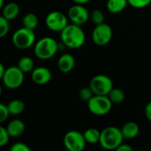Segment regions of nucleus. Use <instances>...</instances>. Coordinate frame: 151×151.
Masks as SVG:
<instances>
[{"mask_svg":"<svg viewBox=\"0 0 151 151\" xmlns=\"http://www.w3.org/2000/svg\"><path fill=\"white\" fill-rule=\"evenodd\" d=\"M60 38L62 43L70 49H79L86 41L85 33L81 26L73 23L68 24L60 32Z\"/></svg>","mask_w":151,"mask_h":151,"instance_id":"obj_1","label":"nucleus"},{"mask_svg":"<svg viewBox=\"0 0 151 151\" xmlns=\"http://www.w3.org/2000/svg\"><path fill=\"white\" fill-rule=\"evenodd\" d=\"M117 151H133V148L130 147L129 145L127 144H121L119 146V148L116 150Z\"/></svg>","mask_w":151,"mask_h":151,"instance_id":"obj_31","label":"nucleus"},{"mask_svg":"<svg viewBox=\"0 0 151 151\" xmlns=\"http://www.w3.org/2000/svg\"><path fill=\"white\" fill-rule=\"evenodd\" d=\"M7 107L11 115H19L25 110V104L21 100L14 99L7 104Z\"/></svg>","mask_w":151,"mask_h":151,"instance_id":"obj_19","label":"nucleus"},{"mask_svg":"<svg viewBox=\"0 0 151 151\" xmlns=\"http://www.w3.org/2000/svg\"><path fill=\"white\" fill-rule=\"evenodd\" d=\"M67 17L72 23L81 26L88 20L90 15L88 9L84 7V4H75L69 8Z\"/></svg>","mask_w":151,"mask_h":151,"instance_id":"obj_11","label":"nucleus"},{"mask_svg":"<svg viewBox=\"0 0 151 151\" xmlns=\"http://www.w3.org/2000/svg\"><path fill=\"white\" fill-rule=\"evenodd\" d=\"M45 24L50 30L53 32H61L68 25V19L63 12L53 11L46 16Z\"/></svg>","mask_w":151,"mask_h":151,"instance_id":"obj_10","label":"nucleus"},{"mask_svg":"<svg viewBox=\"0 0 151 151\" xmlns=\"http://www.w3.org/2000/svg\"><path fill=\"white\" fill-rule=\"evenodd\" d=\"M75 65V59L71 54H64L58 60V67L60 72L66 73L71 72Z\"/></svg>","mask_w":151,"mask_h":151,"instance_id":"obj_13","label":"nucleus"},{"mask_svg":"<svg viewBox=\"0 0 151 151\" xmlns=\"http://www.w3.org/2000/svg\"><path fill=\"white\" fill-rule=\"evenodd\" d=\"M2 9V16L8 19L9 21L16 19L19 13V7L16 3H9L5 4Z\"/></svg>","mask_w":151,"mask_h":151,"instance_id":"obj_16","label":"nucleus"},{"mask_svg":"<svg viewBox=\"0 0 151 151\" xmlns=\"http://www.w3.org/2000/svg\"><path fill=\"white\" fill-rule=\"evenodd\" d=\"M10 30V25L9 20L6 19L4 17H0V37H4Z\"/></svg>","mask_w":151,"mask_h":151,"instance_id":"obj_25","label":"nucleus"},{"mask_svg":"<svg viewBox=\"0 0 151 151\" xmlns=\"http://www.w3.org/2000/svg\"><path fill=\"white\" fill-rule=\"evenodd\" d=\"M9 115H11V114H10L7 105L1 104H0V122L4 123L8 119Z\"/></svg>","mask_w":151,"mask_h":151,"instance_id":"obj_28","label":"nucleus"},{"mask_svg":"<svg viewBox=\"0 0 151 151\" xmlns=\"http://www.w3.org/2000/svg\"><path fill=\"white\" fill-rule=\"evenodd\" d=\"M89 88L94 95L108 96L113 88V83L110 77L104 74H98L94 76L89 82Z\"/></svg>","mask_w":151,"mask_h":151,"instance_id":"obj_6","label":"nucleus"},{"mask_svg":"<svg viewBox=\"0 0 151 151\" xmlns=\"http://www.w3.org/2000/svg\"><path fill=\"white\" fill-rule=\"evenodd\" d=\"M4 6V0H0V8H3Z\"/></svg>","mask_w":151,"mask_h":151,"instance_id":"obj_34","label":"nucleus"},{"mask_svg":"<svg viewBox=\"0 0 151 151\" xmlns=\"http://www.w3.org/2000/svg\"><path fill=\"white\" fill-rule=\"evenodd\" d=\"M91 20L93 21V23L96 26V25H100L104 23V12L99 10V9H96L92 12L91 15H90Z\"/></svg>","mask_w":151,"mask_h":151,"instance_id":"obj_23","label":"nucleus"},{"mask_svg":"<svg viewBox=\"0 0 151 151\" xmlns=\"http://www.w3.org/2000/svg\"><path fill=\"white\" fill-rule=\"evenodd\" d=\"M11 151H30V148L23 142H16L12 145Z\"/></svg>","mask_w":151,"mask_h":151,"instance_id":"obj_29","label":"nucleus"},{"mask_svg":"<svg viewBox=\"0 0 151 151\" xmlns=\"http://www.w3.org/2000/svg\"><path fill=\"white\" fill-rule=\"evenodd\" d=\"M144 112H145V117H146V119H147L148 120L151 121V102L150 103H149V104H147V105H146V107H145Z\"/></svg>","mask_w":151,"mask_h":151,"instance_id":"obj_30","label":"nucleus"},{"mask_svg":"<svg viewBox=\"0 0 151 151\" xmlns=\"http://www.w3.org/2000/svg\"><path fill=\"white\" fill-rule=\"evenodd\" d=\"M34 60L29 57H22L18 61L17 66L23 72V73H28L34 70Z\"/></svg>","mask_w":151,"mask_h":151,"instance_id":"obj_21","label":"nucleus"},{"mask_svg":"<svg viewBox=\"0 0 151 151\" xmlns=\"http://www.w3.org/2000/svg\"><path fill=\"white\" fill-rule=\"evenodd\" d=\"M86 140L83 134L71 130L64 136V145L69 151H82L86 147Z\"/></svg>","mask_w":151,"mask_h":151,"instance_id":"obj_8","label":"nucleus"},{"mask_svg":"<svg viewBox=\"0 0 151 151\" xmlns=\"http://www.w3.org/2000/svg\"><path fill=\"white\" fill-rule=\"evenodd\" d=\"M83 136L87 142V143H91V144H95L99 142L100 141V137H101V131H99L96 128L91 127V128H88L84 133H83Z\"/></svg>","mask_w":151,"mask_h":151,"instance_id":"obj_18","label":"nucleus"},{"mask_svg":"<svg viewBox=\"0 0 151 151\" xmlns=\"http://www.w3.org/2000/svg\"><path fill=\"white\" fill-rule=\"evenodd\" d=\"M11 136L6 129V127H0V146L4 147V145H6L9 142Z\"/></svg>","mask_w":151,"mask_h":151,"instance_id":"obj_26","label":"nucleus"},{"mask_svg":"<svg viewBox=\"0 0 151 151\" xmlns=\"http://www.w3.org/2000/svg\"><path fill=\"white\" fill-rule=\"evenodd\" d=\"M140 132V127L138 124L134 121L127 122L121 128V133L123 134L124 139L132 140L134 139Z\"/></svg>","mask_w":151,"mask_h":151,"instance_id":"obj_14","label":"nucleus"},{"mask_svg":"<svg viewBox=\"0 0 151 151\" xmlns=\"http://www.w3.org/2000/svg\"><path fill=\"white\" fill-rule=\"evenodd\" d=\"M79 96H80V98L83 101V102H88L92 96H94V93L93 91L91 90V88L88 87H85V88H82L80 92H79Z\"/></svg>","mask_w":151,"mask_h":151,"instance_id":"obj_24","label":"nucleus"},{"mask_svg":"<svg viewBox=\"0 0 151 151\" xmlns=\"http://www.w3.org/2000/svg\"><path fill=\"white\" fill-rule=\"evenodd\" d=\"M74 4H86L89 3L91 0H72Z\"/></svg>","mask_w":151,"mask_h":151,"instance_id":"obj_32","label":"nucleus"},{"mask_svg":"<svg viewBox=\"0 0 151 151\" xmlns=\"http://www.w3.org/2000/svg\"><path fill=\"white\" fill-rule=\"evenodd\" d=\"M6 129L11 137H19L25 132V124L22 120L16 119L7 125Z\"/></svg>","mask_w":151,"mask_h":151,"instance_id":"obj_15","label":"nucleus"},{"mask_svg":"<svg viewBox=\"0 0 151 151\" xmlns=\"http://www.w3.org/2000/svg\"><path fill=\"white\" fill-rule=\"evenodd\" d=\"M51 72L43 66H39L34 68L31 73V79L34 83L37 85H45L49 83L51 80Z\"/></svg>","mask_w":151,"mask_h":151,"instance_id":"obj_12","label":"nucleus"},{"mask_svg":"<svg viewBox=\"0 0 151 151\" xmlns=\"http://www.w3.org/2000/svg\"><path fill=\"white\" fill-rule=\"evenodd\" d=\"M24 73L18 66H10L6 68L4 74L2 76L4 85L9 89L19 88L24 81Z\"/></svg>","mask_w":151,"mask_h":151,"instance_id":"obj_7","label":"nucleus"},{"mask_svg":"<svg viewBox=\"0 0 151 151\" xmlns=\"http://www.w3.org/2000/svg\"><path fill=\"white\" fill-rule=\"evenodd\" d=\"M128 4L127 0H108L106 6L111 13H119L125 10Z\"/></svg>","mask_w":151,"mask_h":151,"instance_id":"obj_17","label":"nucleus"},{"mask_svg":"<svg viewBox=\"0 0 151 151\" xmlns=\"http://www.w3.org/2000/svg\"><path fill=\"white\" fill-rule=\"evenodd\" d=\"M108 97L114 104H121L125 100V93L120 88H113L108 95Z\"/></svg>","mask_w":151,"mask_h":151,"instance_id":"obj_22","label":"nucleus"},{"mask_svg":"<svg viewBox=\"0 0 151 151\" xmlns=\"http://www.w3.org/2000/svg\"><path fill=\"white\" fill-rule=\"evenodd\" d=\"M12 42L18 49H28L33 46L35 42V34L33 29L22 27L14 32L12 37Z\"/></svg>","mask_w":151,"mask_h":151,"instance_id":"obj_4","label":"nucleus"},{"mask_svg":"<svg viewBox=\"0 0 151 151\" xmlns=\"http://www.w3.org/2000/svg\"><path fill=\"white\" fill-rule=\"evenodd\" d=\"M5 71H6V68H4L3 64H0V78H2V76L4 74Z\"/></svg>","mask_w":151,"mask_h":151,"instance_id":"obj_33","label":"nucleus"},{"mask_svg":"<svg viewBox=\"0 0 151 151\" xmlns=\"http://www.w3.org/2000/svg\"><path fill=\"white\" fill-rule=\"evenodd\" d=\"M112 104H113L108 96L94 95L92 98L88 102V109L94 115L104 116L110 112Z\"/></svg>","mask_w":151,"mask_h":151,"instance_id":"obj_5","label":"nucleus"},{"mask_svg":"<svg viewBox=\"0 0 151 151\" xmlns=\"http://www.w3.org/2000/svg\"><path fill=\"white\" fill-rule=\"evenodd\" d=\"M58 50V43L54 38L46 36L40 39L35 45L34 51L36 58L42 60L51 58Z\"/></svg>","mask_w":151,"mask_h":151,"instance_id":"obj_3","label":"nucleus"},{"mask_svg":"<svg viewBox=\"0 0 151 151\" xmlns=\"http://www.w3.org/2000/svg\"><path fill=\"white\" fill-rule=\"evenodd\" d=\"M111 38L112 29L106 23L96 25L92 32V40L97 46L103 47L107 45L111 42Z\"/></svg>","mask_w":151,"mask_h":151,"instance_id":"obj_9","label":"nucleus"},{"mask_svg":"<svg viewBox=\"0 0 151 151\" xmlns=\"http://www.w3.org/2000/svg\"><path fill=\"white\" fill-rule=\"evenodd\" d=\"M128 4L134 8H144L151 4V0H127Z\"/></svg>","mask_w":151,"mask_h":151,"instance_id":"obj_27","label":"nucleus"},{"mask_svg":"<svg viewBox=\"0 0 151 151\" xmlns=\"http://www.w3.org/2000/svg\"><path fill=\"white\" fill-rule=\"evenodd\" d=\"M123 140L124 137L121 129L116 127H107L101 131L99 144L104 150H116L123 143Z\"/></svg>","mask_w":151,"mask_h":151,"instance_id":"obj_2","label":"nucleus"},{"mask_svg":"<svg viewBox=\"0 0 151 151\" xmlns=\"http://www.w3.org/2000/svg\"><path fill=\"white\" fill-rule=\"evenodd\" d=\"M22 23H23V27L34 30L38 26V23H39L38 17L35 13H32V12L27 13L23 17Z\"/></svg>","mask_w":151,"mask_h":151,"instance_id":"obj_20","label":"nucleus"}]
</instances>
